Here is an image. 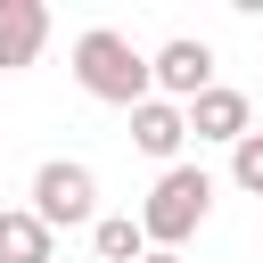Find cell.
Wrapping results in <instances>:
<instances>
[{"mask_svg":"<svg viewBox=\"0 0 263 263\" xmlns=\"http://www.w3.org/2000/svg\"><path fill=\"white\" fill-rule=\"evenodd\" d=\"M205 205H214V173H205V164H164L156 189H148V205H140L132 222H140V238H148L156 255H181V238L205 222Z\"/></svg>","mask_w":263,"mask_h":263,"instance_id":"1","label":"cell"},{"mask_svg":"<svg viewBox=\"0 0 263 263\" xmlns=\"http://www.w3.org/2000/svg\"><path fill=\"white\" fill-rule=\"evenodd\" d=\"M74 82H82L90 99H107V107H140V99H156V90H148V58H140L115 25H90V33L74 41Z\"/></svg>","mask_w":263,"mask_h":263,"instance_id":"2","label":"cell"},{"mask_svg":"<svg viewBox=\"0 0 263 263\" xmlns=\"http://www.w3.org/2000/svg\"><path fill=\"white\" fill-rule=\"evenodd\" d=\"M49 238L58 230H74V222H90L99 214V173L90 164H74V156H49L41 173H33V205H25Z\"/></svg>","mask_w":263,"mask_h":263,"instance_id":"3","label":"cell"},{"mask_svg":"<svg viewBox=\"0 0 263 263\" xmlns=\"http://www.w3.org/2000/svg\"><path fill=\"white\" fill-rule=\"evenodd\" d=\"M148 90H156V99H173V107H189L197 90H214V49H205V41H189V33H181V41H164V49L148 58Z\"/></svg>","mask_w":263,"mask_h":263,"instance_id":"4","label":"cell"},{"mask_svg":"<svg viewBox=\"0 0 263 263\" xmlns=\"http://www.w3.org/2000/svg\"><path fill=\"white\" fill-rule=\"evenodd\" d=\"M181 123H189L197 140H230V148H238V140L255 132V115H247V90H230V82H214V90H197V99L181 107Z\"/></svg>","mask_w":263,"mask_h":263,"instance_id":"5","label":"cell"},{"mask_svg":"<svg viewBox=\"0 0 263 263\" xmlns=\"http://www.w3.org/2000/svg\"><path fill=\"white\" fill-rule=\"evenodd\" d=\"M49 41V8L41 0H0V74L8 66H33Z\"/></svg>","mask_w":263,"mask_h":263,"instance_id":"6","label":"cell"},{"mask_svg":"<svg viewBox=\"0 0 263 263\" xmlns=\"http://www.w3.org/2000/svg\"><path fill=\"white\" fill-rule=\"evenodd\" d=\"M181 140H189V123H181V107H173V99H140V107H132V148H140V156L173 164V156H181Z\"/></svg>","mask_w":263,"mask_h":263,"instance_id":"7","label":"cell"},{"mask_svg":"<svg viewBox=\"0 0 263 263\" xmlns=\"http://www.w3.org/2000/svg\"><path fill=\"white\" fill-rule=\"evenodd\" d=\"M49 255H58V238L25 205H0V263H49Z\"/></svg>","mask_w":263,"mask_h":263,"instance_id":"8","label":"cell"},{"mask_svg":"<svg viewBox=\"0 0 263 263\" xmlns=\"http://www.w3.org/2000/svg\"><path fill=\"white\" fill-rule=\"evenodd\" d=\"M90 247H99V263H140V255H148V238H140V222H132V214L90 222Z\"/></svg>","mask_w":263,"mask_h":263,"instance_id":"9","label":"cell"},{"mask_svg":"<svg viewBox=\"0 0 263 263\" xmlns=\"http://www.w3.org/2000/svg\"><path fill=\"white\" fill-rule=\"evenodd\" d=\"M230 181H238V189H255V197H263V132H247V140H238V148H230Z\"/></svg>","mask_w":263,"mask_h":263,"instance_id":"10","label":"cell"},{"mask_svg":"<svg viewBox=\"0 0 263 263\" xmlns=\"http://www.w3.org/2000/svg\"><path fill=\"white\" fill-rule=\"evenodd\" d=\"M140 263H181V255H156V247H148V255H140Z\"/></svg>","mask_w":263,"mask_h":263,"instance_id":"11","label":"cell"}]
</instances>
